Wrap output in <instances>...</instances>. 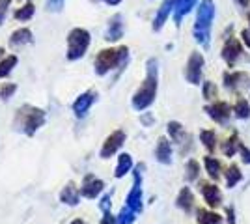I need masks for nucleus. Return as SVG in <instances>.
<instances>
[{"instance_id": "f03ea898", "label": "nucleus", "mask_w": 250, "mask_h": 224, "mask_svg": "<svg viewBox=\"0 0 250 224\" xmlns=\"http://www.w3.org/2000/svg\"><path fill=\"white\" fill-rule=\"evenodd\" d=\"M45 123V112L42 108L32 107V105H22L17 114H15V122L13 125L17 131H22L26 137L36 135V131Z\"/></svg>"}, {"instance_id": "f704fd0d", "label": "nucleus", "mask_w": 250, "mask_h": 224, "mask_svg": "<svg viewBox=\"0 0 250 224\" xmlns=\"http://www.w3.org/2000/svg\"><path fill=\"white\" fill-rule=\"evenodd\" d=\"M215 84L213 82H204V97L206 99H211V97H215Z\"/></svg>"}, {"instance_id": "b1692460", "label": "nucleus", "mask_w": 250, "mask_h": 224, "mask_svg": "<svg viewBox=\"0 0 250 224\" xmlns=\"http://www.w3.org/2000/svg\"><path fill=\"white\" fill-rule=\"evenodd\" d=\"M15 65H17V56H6V60L0 62V79L8 77Z\"/></svg>"}, {"instance_id": "7ed1b4c3", "label": "nucleus", "mask_w": 250, "mask_h": 224, "mask_svg": "<svg viewBox=\"0 0 250 224\" xmlns=\"http://www.w3.org/2000/svg\"><path fill=\"white\" fill-rule=\"evenodd\" d=\"M213 17H215V2L213 0H202L198 8V15H196V22H194V38L204 49L209 47Z\"/></svg>"}, {"instance_id": "2eb2a0df", "label": "nucleus", "mask_w": 250, "mask_h": 224, "mask_svg": "<svg viewBox=\"0 0 250 224\" xmlns=\"http://www.w3.org/2000/svg\"><path fill=\"white\" fill-rule=\"evenodd\" d=\"M200 191H202L206 202H208L211 207H217L220 204L219 187H215V185H211V183H200Z\"/></svg>"}, {"instance_id": "20e7f679", "label": "nucleus", "mask_w": 250, "mask_h": 224, "mask_svg": "<svg viewBox=\"0 0 250 224\" xmlns=\"http://www.w3.org/2000/svg\"><path fill=\"white\" fill-rule=\"evenodd\" d=\"M129 60V49L118 47V49H103L95 58V73L106 75L110 69L118 65H125Z\"/></svg>"}, {"instance_id": "a18cd8bd", "label": "nucleus", "mask_w": 250, "mask_h": 224, "mask_svg": "<svg viewBox=\"0 0 250 224\" xmlns=\"http://www.w3.org/2000/svg\"><path fill=\"white\" fill-rule=\"evenodd\" d=\"M241 6H249V0H237Z\"/></svg>"}, {"instance_id": "1a4fd4ad", "label": "nucleus", "mask_w": 250, "mask_h": 224, "mask_svg": "<svg viewBox=\"0 0 250 224\" xmlns=\"http://www.w3.org/2000/svg\"><path fill=\"white\" fill-rule=\"evenodd\" d=\"M124 142H125V133L124 131H114L108 139L104 140V144H103V148H101V157L103 159H108V157H112L118 149L124 146Z\"/></svg>"}, {"instance_id": "f257e3e1", "label": "nucleus", "mask_w": 250, "mask_h": 224, "mask_svg": "<svg viewBox=\"0 0 250 224\" xmlns=\"http://www.w3.org/2000/svg\"><path fill=\"white\" fill-rule=\"evenodd\" d=\"M157 60H147V65H146V81H144V84L138 88V92H136L135 96H133V107L136 110H144L147 108L153 101H155V96H157V79H159V75H157Z\"/></svg>"}, {"instance_id": "09e8293b", "label": "nucleus", "mask_w": 250, "mask_h": 224, "mask_svg": "<svg viewBox=\"0 0 250 224\" xmlns=\"http://www.w3.org/2000/svg\"><path fill=\"white\" fill-rule=\"evenodd\" d=\"M249 22H250V10H249Z\"/></svg>"}, {"instance_id": "58836bf2", "label": "nucleus", "mask_w": 250, "mask_h": 224, "mask_svg": "<svg viewBox=\"0 0 250 224\" xmlns=\"http://www.w3.org/2000/svg\"><path fill=\"white\" fill-rule=\"evenodd\" d=\"M101 224H118V219L110 211H104V217L101 219Z\"/></svg>"}, {"instance_id": "ddd939ff", "label": "nucleus", "mask_w": 250, "mask_h": 224, "mask_svg": "<svg viewBox=\"0 0 250 224\" xmlns=\"http://www.w3.org/2000/svg\"><path fill=\"white\" fill-rule=\"evenodd\" d=\"M176 2L177 0H165V2H163V6L157 11L155 21H153V30H161V28H163V24H165V21L168 19L170 11L176 8Z\"/></svg>"}, {"instance_id": "473e14b6", "label": "nucleus", "mask_w": 250, "mask_h": 224, "mask_svg": "<svg viewBox=\"0 0 250 224\" xmlns=\"http://www.w3.org/2000/svg\"><path fill=\"white\" fill-rule=\"evenodd\" d=\"M198 172H200L198 163H196V161H188V164H187V180L188 182L196 180V178H198Z\"/></svg>"}, {"instance_id": "39448f33", "label": "nucleus", "mask_w": 250, "mask_h": 224, "mask_svg": "<svg viewBox=\"0 0 250 224\" xmlns=\"http://www.w3.org/2000/svg\"><path fill=\"white\" fill-rule=\"evenodd\" d=\"M88 45H90V34L84 28H73L67 36V58L69 60L83 58L84 53L88 51Z\"/></svg>"}, {"instance_id": "aec40b11", "label": "nucleus", "mask_w": 250, "mask_h": 224, "mask_svg": "<svg viewBox=\"0 0 250 224\" xmlns=\"http://www.w3.org/2000/svg\"><path fill=\"white\" fill-rule=\"evenodd\" d=\"M192 202H194V196H192V192H190V189L188 187H185V189H181V192H179V196H177V207H181L183 211H190L192 209Z\"/></svg>"}, {"instance_id": "c756f323", "label": "nucleus", "mask_w": 250, "mask_h": 224, "mask_svg": "<svg viewBox=\"0 0 250 224\" xmlns=\"http://www.w3.org/2000/svg\"><path fill=\"white\" fill-rule=\"evenodd\" d=\"M235 114L237 118H249L250 116V105L247 99H239L235 103Z\"/></svg>"}, {"instance_id": "f3484780", "label": "nucleus", "mask_w": 250, "mask_h": 224, "mask_svg": "<svg viewBox=\"0 0 250 224\" xmlns=\"http://www.w3.org/2000/svg\"><path fill=\"white\" fill-rule=\"evenodd\" d=\"M209 112V116L213 118L215 122H219V123H224L226 120L229 118V107L226 105V103H215V105H211V107L206 108Z\"/></svg>"}, {"instance_id": "4be33fe9", "label": "nucleus", "mask_w": 250, "mask_h": 224, "mask_svg": "<svg viewBox=\"0 0 250 224\" xmlns=\"http://www.w3.org/2000/svg\"><path fill=\"white\" fill-rule=\"evenodd\" d=\"M206 168H208L209 176H211L213 180H219L220 178V170H222V166H220V163L217 159H213V157H206Z\"/></svg>"}, {"instance_id": "72a5a7b5", "label": "nucleus", "mask_w": 250, "mask_h": 224, "mask_svg": "<svg viewBox=\"0 0 250 224\" xmlns=\"http://www.w3.org/2000/svg\"><path fill=\"white\" fill-rule=\"evenodd\" d=\"M15 90H17L15 84H4L0 88V97H2V99H8V97H11L15 94Z\"/></svg>"}, {"instance_id": "0eeeda50", "label": "nucleus", "mask_w": 250, "mask_h": 224, "mask_svg": "<svg viewBox=\"0 0 250 224\" xmlns=\"http://www.w3.org/2000/svg\"><path fill=\"white\" fill-rule=\"evenodd\" d=\"M104 189V183L99 180V178H95L94 174H86L83 180V185H81V194H83L84 198H90V200H94L97 198Z\"/></svg>"}, {"instance_id": "a878e982", "label": "nucleus", "mask_w": 250, "mask_h": 224, "mask_svg": "<svg viewBox=\"0 0 250 224\" xmlns=\"http://www.w3.org/2000/svg\"><path fill=\"white\" fill-rule=\"evenodd\" d=\"M32 15H34V4L32 2H26L22 8L15 11V19L17 21H28V19H32Z\"/></svg>"}, {"instance_id": "4468645a", "label": "nucleus", "mask_w": 250, "mask_h": 224, "mask_svg": "<svg viewBox=\"0 0 250 224\" xmlns=\"http://www.w3.org/2000/svg\"><path fill=\"white\" fill-rule=\"evenodd\" d=\"M157 161L163 163V164H170L172 163V146L165 137H161L159 142H157V149H155Z\"/></svg>"}, {"instance_id": "9d476101", "label": "nucleus", "mask_w": 250, "mask_h": 224, "mask_svg": "<svg viewBox=\"0 0 250 224\" xmlns=\"http://www.w3.org/2000/svg\"><path fill=\"white\" fill-rule=\"evenodd\" d=\"M95 97H97V94L95 92H84V94H81V96L77 97V101L73 103V112L77 118H84L86 116V112H88V108L92 107V103L95 101Z\"/></svg>"}, {"instance_id": "5701e85b", "label": "nucleus", "mask_w": 250, "mask_h": 224, "mask_svg": "<svg viewBox=\"0 0 250 224\" xmlns=\"http://www.w3.org/2000/svg\"><path fill=\"white\" fill-rule=\"evenodd\" d=\"M135 217L136 211H133L129 205H125V207H122V211H120V215L116 219H118V224H133L135 223Z\"/></svg>"}, {"instance_id": "de8ad7c7", "label": "nucleus", "mask_w": 250, "mask_h": 224, "mask_svg": "<svg viewBox=\"0 0 250 224\" xmlns=\"http://www.w3.org/2000/svg\"><path fill=\"white\" fill-rule=\"evenodd\" d=\"M2 56H4V49H2V47H0V58H2Z\"/></svg>"}, {"instance_id": "e433bc0d", "label": "nucleus", "mask_w": 250, "mask_h": 224, "mask_svg": "<svg viewBox=\"0 0 250 224\" xmlns=\"http://www.w3.org/2000/svg\"><path fill=\"white\" fill-rule=\"evenodd\" d=\"M11 0H0V24L6 19V13H8V6H10Z\"/></svg>"}, {"instance_id": "423d86ee", "label": "nucleus", "mask_w": 250, "mask_h": 224, "mask_svg": "<svg viewBox=\"0 0 250 224\" xmlns=\"http://www.w3.org/2000/svg\"><path fill=\"white\" fill-rule=\"evenodd\" d=\"M144 170V164H138L135 170V183H133V189L127 194V204L133 211L140 213L142 211V174L140 172Z\"/></svg>"}, {"instance_id": "412c9836", "label": "nucleus", "mask_w": 250, "mask_h": 224, "mask_svg": "<svg viewBox=\"0 0 250 224\" xmlns=\"http://www.w3.org/2000/svg\"><path fill=\"white\" fill-rule=\"evenodd\" d=\"M131 168H133V159H131V155H129V153H122L120 159H118V166H116L114 176L116 178H124Z\"/></svg>"}, {"instance_id": "a19ab883", "label": "nucleus", "mask_w": 250, "mask_h": 224, "mask_svg": "<svg viewBox=\"0 0 250 224\" xmlns=\"http://www.w3.org/2000/svg\"><path fill=\"white\" fill-rule=\"evenodd\" d=\"M243 40H245V43L249 45V49H250V34H249V30H243Z\"/></svg>"}, {"instance_id": "f8f14e48", "label": "nucleus", "mask_w": 250, "mask_h": 224, "mask_svg": "<svg viewBox=\"0 0 250 224\" xmlns=\"http://www.w3.org/2000/svg\"><path fill=\"white\" fill-rule=\"evenodd\" d=\"M122 36H124L122 15H114V17L108 21V28H106V34H104V40H106V41H118Z\"/></svg>"}, {"instance_id": "dca6fc26", "label": "nucleus", "mask_w": 250, "mask_h": 224, "mask_svg": "<svg viewBox=\"0 0 250 224\" xmlns=\"http://www.w3.org/2000/svg\"><path fill=\"white\" fill-rule=\"evenodd\" d=\"M79 198H81V191L75 187V183H67L65 187L60 192V202L67 204V205H77L79 204Z\"/></svg>"}, {"instance_id": "49530a36", "label": "nucleus", "mask_w": 250, "mask_h": 224, "mask_svg": "<svg viewBox=\"0 0 250 224\" xmlns=\"http://www.w3.org/2000/svg\"><path fill=\"white\" fill-rule=\"evenodd\" d=\"M71 224H86V223H84V221H81V219H75V221Z\"/></svg>"}, {"instance_id": "c85d7f7f", "label": "nucleus", "mask_w": 250, "mask_h": 224, "mask_svg": "<svg viewBox=\"0 0 250 224\" xmlns=\"http://www.w3.org/2000/svg\"><path fill=\"white\" fill-rule=\"evenodd\" d=\"M200 140L204 142V146L213 151L215 149V131H202L200 133Z\"/></svg>"}, {"instance_id": "4c0bfd02", "label": "nucleus", "mask_w": 250, "mask_h": 224, "mask_svg": "<svg viewBox=\"0 0 250 224\" xmlns=\"http://www.w3.org/2000/svg\"><path fill=\"white\" fill-rule=\"evenodd\" d=\"M110 205H112V202H110V194H104L103 200H101V204H99V207H101V211H110Z\"/></svg>"}, {"instance_id": "2f4dec72", "label": "nucleus", "mask_w": 250, "mask_h": 224, "mask_svg": "<svg viewBox=\"0 0 250 224\" xmlns=\"http://www.w3.org/2000/svg\"><path fill=\"white\" fill-rule=\"evenodd\" d=\"M245 77H247L245 73H233V75L226 73L224 75V81H226V86H228V88H237L239 81L241 79H245Z\"/></svg>"}, {"instance_id": "c9c22d12", "label": "nucleus", "mask_w": 250, "mask_h": 224, "mask_svg": "<svg viewBox=\"0 0 250 224\" xmlns=\"http://www.w3.org/2000/svg\"><path fill=\"white\" fill-rule=\"evenodd\" d=\"M63 6V0H47V10L49 11H60Z\"/></svg>"}, {"instance_id": "79ce46f5", "label": "nucleus", "mask_w": 250, "mask_h": 224, "mask_svg": "<svg viewBox=\"0 0 250 224\" xmlns=\"http://www.w3.org/2000/svg\"><path fill=\"white\" fill-rule=\"evenodd\" d=\"M228 215H229L228 223L229 224H235V217H233V211H231V209H228Z\"/></svg>"}, {"instance_id": "7c9ffc66", "label": "nucleus", "mask_w": 250, "mask_h": 224, "mask_svg": "<svg viewBox=\"0 0 250 224\" xmlns=\"http://www.w3.org/2000/svg\"><path fill=\"white\" fill-rule=\"evenodd\" d=\"M237 148H239V140H237V135H233V137L224 144V153H226L228 157H231V155L237 151Z\"/></svg>"}, {"instance_id": "37998d69", "label": "nucleus", "mask_w": 250, "mask_h": 224, "mask_svg": "<svg viewBox=\"0 0 250 224\" xmlns=\"http://www.w3.org/2000/svg\"><path fill=\"white\" fill-rule=\"evenodd\" d=\"M104 2H106V4H110V6H116V4H120L122 0H104Z\"/></svg>"}, {"instance_id": "393cba45", "label": "nucleus", "mask_w": 250, "mask_h": 224, "mask_svg": "<svg viewBox=\"0 0 250 224\" xmlns=\"http://www.w3.org/2000/svg\"><path fill=\"white\" fill-rule=\"evenodd\" d=\"M198 223L200 224H219L220 217L217 213L206 211V209H198Z\"/></svg>"}, {"instance_id": "6ab92c4d", "label": "nucleus", "mask_w": 250, "mask_h": 224, "mask_svg": "<svg viewBox=\"0 0 250 224\" xmlns=\"http://www.w3.org/2000/svg\"><path fill=\"white\" fill-rule=\"evenodd\" d=\"M26 43H32V32L28 28H21V30H15L10 38L11 47H22Z\"/></svg>"}, {"instance_id": "a211bd4d", "label": "nucleus", "mask_w": 250, "mask_h": 224, "mask_svg": "<svg viewBox=\"0 0 250 224\" xmlns=\"http://www.w3.org/2000/svg\"><path fill=\"white\" fill-rule=\"evenodd\" d=\"M196 2H198V0H177L176 8H174V21H176V24L181 22V19L194 8Z\"/></svg>"}, {"instance_id": "6e6552de", "label": "nucleus", "mask_w": 250, "mask_h": 224, "mask_svg": "<svg viewBox=\"0 0 250 224\" xmlns=\"http://www.w3.org/2000/svg\"><path fill=\"white\" fill-rule=\"evenodd\" d=\"M202 67H204V56L200 53H192L187 62V81L190 84H200L202 81Z\"/></svg>"}, {"instance_id": "ea45409f", "label": "nucleus", "mask_w": 250, "mask_h": 224, "mask_svg": "<svg viewBox=\"0 0 250 224\" xmlns=\"http://www.w3.org/2000/svg\"><path fill=\"white\" fill-rule=\"evenodd\" d=\"M241 153H243V161L245 163H250V151L245 146H241Z\"/></svg>"}, {"instance_id": "9b49d317", "label": "nucleus", "mask_w": 250, "mask_h": 224, "mask_svg": "<svg viewBox=\"0 0 250 224\" xmlns=\"http://www.w3.org/2000/svg\"><path fill=\"white\" fill-rule=\"evenodd\" d=\"M241 56V45L237 40H233V38H229L226 45H224V49H222V58L226 60V64L228 65H233L235 64V60Z\"/></svg>"}, {"instance_id": "bb28decb", "label": "nucleus", "mask_w": 250, "mask_h": 224, "mask_svg": "<svg viewBox=\"0 0 250 224\" xmlns=\"http://www.w3.org/2000/svg\"><path fill=\"white\" fill-rule=\"evenodd\" d=\"M241 182V172H239V166H235V164H231L226 172V183H228V187H233V185H237Z\"/></svg>"}, {"instance_id": "cd10ccee", "label": "nucleus", "mask_w": 250, "mask_h": 224, "mask_svg": "<svg viewBox=\"0 0 250 224\" xmlns=\"http://www.w3.org/2000/svg\"><path fill=\"white\" fill-rule=\"evenodd\" d=\"M168 133H170V137L174 139V142L179 144V140L183 139V127H181V123H177V122H170L168 123Z\"/></svg>"}, {"instance_id": "c03bdc74", "label": "nucleus", "mask_w": 250, "mask_h": 224, "mask_svg": "<svg viewBox=\"0 0 250 224\" xmlns=\"http://www.w3.org/2000/svg\"><path fill=\"white\" fill-rule=\"evenodd\" d=\"M142 122H144V123H151V116H144L142 118Z\"/></svg>"}]
</instances>
